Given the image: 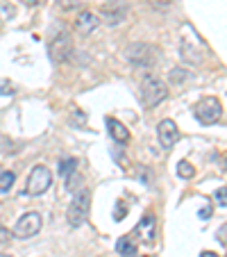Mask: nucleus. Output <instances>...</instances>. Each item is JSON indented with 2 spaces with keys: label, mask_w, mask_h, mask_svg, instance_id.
<instances>
[{
  "label": "nucleus",
  "mask_w": 227,
  "mask_h": 257,
  "mask_svg": "<svg viewBox=\"0 0 227 257\" xmlns=\"http://www.w3.org/2000/svg\"><path fill=\"white\" fill-rule=\"evenodd\" d=\"M166 84L161 78H157V75H152V73H148L143 80H141V100H143V105L148 107H157L161 100L166 98Z\"/></svg>",
  "instance_id": "1"
},
{
  "label": "nucleus",
  "mask_w": 227,
  "mask_h": 257,
  "mask_svg": "<svg viewBox=\"0 0 227 257\" xmlns=\"http://www.w3.org/2000/svg\"><path fill=\"white\" fill-rule=\"evenodd\" d=\"M89 207H91V194L87 189H82L80 194L73 196L71 205H68V212H66L68 225L71 228H80L89 218Z\"/></svg>",
  "instance_id": "2"
},
{
  "label": "nucleus",
  "mask_w": 227,
  "mask_h": 257,
  "mask_svg": "<svg viewBox=\"0 0 227 257\" xmlns=\"http://www.w3.org/2000/svg\"><path fill=\"white\" fill-rule=\"evenodd\" d=\"M193 114H195V118H198L200 123H204V125H213V123H218L222 118V105H220L218 98L207 96V98H202V100L195 105Z\"/></svg>",
  "instance_id": "3"
},
{
  "label": "nucleus",
  "mask_w": 227,
  "mask_h": 257,
  "mask_svg": "<svg viewBox=\"0 0 227 257\" xmlns=\"http://www.w3.org/2000/svg\"><path fill=\"white\" fill-rule=\"evenodd\" d=\"M127 59H130L134 66H141V68H150L157 64V48L150 44H132L127 46L125 50Z\"/></svg>",
  "instance_id": "4"
},
{
  "label": "nucleus",
  "mask_w": 227,
  "mask_h": 257,
  "mask_svg": "<svg viewBox=\"0 0 227 257\" xmlns=\"http://www.w3.org/2000/svg\"><path fill=\"white\" fill-rule=\"evenodd\" d=\"M53 185V173H50L46 166H34L32 173L28 178V187H25V194L30 196H41L50 189Z\"/></svg>",
  "instance_id": "5"
},
{
  "label": "nucleus",
  "mask_w": 227,
  "mask_h": 257,
  "mask_svg": "<svg viewBox=\"0 0 227 257\" xmlns=\"http://www.w3.org/2000/svg\"><path fill=\"white\" fill-rule=\"evenodd\" d=\"M41 214L39 212H28V214H23V216L16 221V225H14V234L19 239H30V237H34V234L41 230Z\"/></svg>",
  "instance_id": "6"
},
{
  "label": "nucleus",
  "mask_w": 227,
  "mask_h": 257,
  "mask_svg": "<svg viewBox=\"0 0 227 257\" xmlns=\"http://www.w3.org/2000/svg\"><path fill=\"white\" fill-rule=\"evenodd\" d=\"M73 55V39L66 32H59L53 41H50V57L55 62H68Z\"/></svg>",
  "instance_id": "7"
},
{
  "label": "nucleus",
  "mask_w": 227,
  "mask_h": 257,
  "mask_svg": "<svg viewBox=\"0 0 227 257\" xmlns=\"http://www.w3.org/2000/svg\"><path fill=\"white\" fill-rule=\"evenodd\" d=\"M100 14L107 25H118L127 19V7L123 5V0H109L100 7Z\"/></svg>",
  "instance_id": "8"
},
{
  "label": "nucleus",
  "mask_w": 227,
  "mask_h": 257,
  "mask_svg": "<svg viewBox=\"0 0 227 257\" xmlns=\"http://www.w3.org/2000/svg\"><path fill=\"white\" fill-rule=\"evenodd\" d=\"M130 237L134 239V241H136V239H141V241H148V243L155 241V214H152V212L143 214V218H141L139 225L132 230Z\"/></svg>",
  "instance_id": "9"
},
{
  "label": "nucleus",
  "mask_w": 227,
  "mask_h": 257,
  "mask_svg": "<svg viewBox=\"0 0 227 257\" xmlns=\"http://www.w3.org/2000/svg\"><path fill=\"white\" fill-rule=\"evenodd\" d=\"M157 135H159V144L164 146V148H173L179 141V130L170 118H164V121L157 125Z\"/></svg>",
  "instance_id": "10"
},
{
  "label": "nucleus",
  "mask_w": 227,
  "mask_h": 257,
  "mask_svg": "<svg viewBox=\"0 0 227 257\" xmlns=\"http://www.w3.org/2000/svg\"><path fill=\"white\" fill-rule=\"evenodd\" d=\"M98 25H100V19H98L93 12H82V14L75 19V25H73V30L78 34H82V37H89L91 32H96Z\"/></svg>",
  "instance_id": "11"
},
{
  "label": "nucleus",
  "mask_w": 227,
  "mask_h": 257,
  "mask_svg": "<svg viewBox=\"0 0 227 257\" xmlns=\"http://www.w3.org/2000/svg\"><path fill=\"white\" fill-rule=\"evenodd\" d=\"M107 130H109V135L114 137V141H116V144H127V141H130V130H127V127L123 125L118 118L107 116Z\"/></svg>",
  "instance_id": "12"
},
{
  "label": "nucleus",
  "mask_w": 227,
  "mask_h": 257,
  "mask_svg": "<svg viewBox=\"0 0 227 257\" xmlns=\"http://www.w3.org/2000/svg\"><path fill=\"white\" fill-rule=\"evenodd\" d=\"M179 55H182V57L186 59L188 64H200V62H202V55H200V48H195V46L188 44L186 37H182V41H179Z\"/></svg>",
  "instance_id": "13"
},
{
  "label": "nucleus",
  "mask_w": 227,
  "mask_h": 257,
  "mask_svg": "<svg viewBox=\"0 0 227 257\" xmlns=\"http://www.w3.org/2000/svg\"><path fill=\"white\" fill-rule=\"evenodd\" d=\"M116 250H118V255L121 257H136L139 255V246H136V241L130 237V234H125V237L118 239Z\"/></svg>",
  "instance_id": "14"
},
{
  "label": "nucleus",
  "mask_w": 227,
  "mask_h": 257,
  "mask_svg": "<svg viewBox=\"0 0 227 257\" xmlns=\"http://www.w3.org/2000/svg\"><path fill=\"white\" fill-rule=\"evenodd\" d=\"M177 175H179V178H184V180L193 178V175H195V169H193V164H191V162H186V160L177 162Z\"/></svg>",
  "instance_id": "15"
},
{
  "label": "nucleus",
  "mask_w": 227,
  "mask_h": 257,
  "mask_svg": "<svg viewBox=\"0 0 227 257\" xmlns=\"http://www.w3.org/2000/svg\"><path fill=\"white\" fill-rule=\"evenodd\" d=\"M16 182V175L14 171H5V173H0V191H10Z\"/></svg>",
  "instance_id": "16"
},
{
  "label": "nucleus",
  "mask_w": 227,
  "mask_h": 257,
  "mask_svg": "<svg viewBox=\"0 0 227 257\" xmlns=\"http://www.w3.org/2000/svg\"><path fill=\"white\" fill-rule=\"evenodd\" d=\"M89 0H57V5L62 7L64 12H73V10H78V7L87 5Z\"/></svg>",
  "instance_id": "17"
},
{
  "label": "nucleus",
  "mask_w": 227,
  "mask_h": 257,
  "mask_svg": "<svg viewBox=\"0 0 227 257\" xmlns=\"http://www.w3.org/2000/svg\"><path fill=\"white\" fill-rule=\"evenodd\" d=\"M186 80H188V71H184V68H173V71H170V82L182 84V82H186Z\"/></svg>",
  "instance_id": "18"
},
{
  "label": "nucleus",
  "mask_w": 227,
  "mask_h": 257,
  "mask_svg": "<svg viewBox=\"0 0 227 257\" xmlns=\"http://www.w3.org/2000/svg\"><path fill=\"white\" fill-rule=\"evenodd\" d=\"M66 180H68V182H66V189H68V191L78 189V187L82 185V175L75 173V171H73V173H68V175H66Z\"/></svg>",
  "instance_id": "19"
},
{
  "label": "nucleus",
  "mask_w": 227,
  "mask_h": 257,
  "mask_svg": "<svg viewBox=\"0 0 227 257\" xmlns=\"http://www.w3.org/2000/svg\"><path fill=\"white\" fill-rule=\"evenodd\" d=\"M14 93H16V87L12 80H7V78L0 80V96H14Z\"/></svg>",
  "instance_id": "20"
},
{
  "label": "nucleus",
  "mask_w": 227,
  "mask_h": 257,
  "mask_svg": "<svg viewBox=\"0 0 227 257\" xmlns=\"http://www.w3.org/2000/svg\"><path fill=\"white\" fill-rule=\"evenodd\" d=\"M75 169H78V162H75V160H64L62 164H59V173H62V175L73 173Z\"/></svg>",
  "instance_id": "21"
},
{
  "label": "nucleus",
  "mask_w": 227,
  "mask_h": 257,
  "mask_svg": "<svg viewBox=\"0 0 227 257\" xmlns=\"http://www.w3.org/2000/svg\"><path fill=\"white\" fill-rule=\"evenodd\" d=\"M216 200H218V205H220V207H225V205H227V189H225V187H220V189L216 191Z\"/></svg>",
  "instance_id": "22"
},
{
  "label": "nucleus",
  "mask_w": 227,
  "mask_h": 257,
  "mask_svg": "<svg viewBox=\"0 0 227 257\" xmlns=\"http://www.w3.org/2000/svg\"><path fill=\"white\" fill-rule=\"evenodd\" d=\"M10 241H12V232L5 225H0V246H3V243H10Z\"/></svg>",
  "instance_id": "23"
},
{
  "label": "nucleus",
  "mask_w": 227,
  "mask_h": 257,
  "mask_svg": "<svg viewBox=\"0 0 227 257\" xmlns=\"http://www.w3.org/2000/svg\"><path fill=\"white\" fill-rule=\"evenodd\" d=\"M127 209H130V207H125V203L121 200V203H118V207H116V214H114V218H116V221H123V214H125Z\"/></svg>",
  "instance_id": "24"
},
{
  "label": "nucleus",
  "mask_w": 227,
  "mask_h": 257,
  "mask_svg": "<svg viewBox=\"0 0 227 257\" xmlns=\"http://www.w3.org/2000/svg\"><path fill=\"white\" fill-rule=\"evenodd\" d=\"M152 7H170L175 3V0H148Z\"/></svg>",
  "instance_id": "25"
},
{
  "label": "nucleus",
  "mask_w": 227,
  "mask_h": 257,
  "mask_svg": "<svg viewBox=\"0 0 227 257\" xmlns=\"http://www.w3.org/2000/svg\"><path fill=\"white\" fill-rule=\"evenodd\" d=\"M225 234H227V225H220V230H218V239H220V243H222V246H225V243H227Z\"/></svg>",
  "instance_id": "26"
},
{
  "label": "nucleus",
  "mask_w": 227,
  "mask_h": 257,
  "mask_svg": "<svg viewBox=\"0 0 227 257\" xmlns=\"http://www.w3.org/2000/svg\"><path fill=\"white\" fill-rule=\"evenodd\" d=\"M200 257H220L218 252H211V250H204V252H200Z\"/></svg>",
  "instance_id": "27"
},
{
  "label": "nucleus",
  "mask_w": 227,
  "mask_h": 257,
  "mask_svg": "<svg viewBox=\"0 0 227 257\" xmlns=\"http://www.w3.org/2000/svg\"><path fill=\"white\" fill-rule=\"evenodd\" d=\"M209 214H211V207H204V209H202V212H200V218H207V216H209Z\"/></svg>",
  "instance_id": "28"
},
{
  "label": "nucleus",
  "mask_w": 227,
  "mask_h": 257,
  "mask_svg": "<svg viewBox=\"0 0 227 257\" xmlns=\"http://www.w3.org/2000/svg\"><path fill=\"white\" fill-rule=\"evenodd\" d=\"M25 5H37V3H39V0H23Z\"/></svg>",
  "instance_id": "29"
},
{
  "label": "nucleus",
  "mask_w": 227,
  "mask_h": 257,
  "mask_svg": "<svg viewBox=\"0 0 227 257\" xmlns=\"http://www.w3.org/2000/svg\"><path fill=\"white\" fill-rule=\"evenodd\" d=\"M0 257H12V255H7V252H0Z\"/></svg>",
  "instance_id": "30"
},
{
  "label": "nucleus",
  "mask_w": 227,
  "mask_h": 257,
  "mask_svg": "<svg viewBox=\"0 0 227 257\" xmlns=\"http://www.w3.org/2000/svg\"><path fill=\"white\" fill-rule=\"evenodd\" d=\"M136 257H152V255H136Z\"/></svg>",
  "instance_id": "31"
}]
</instances>
